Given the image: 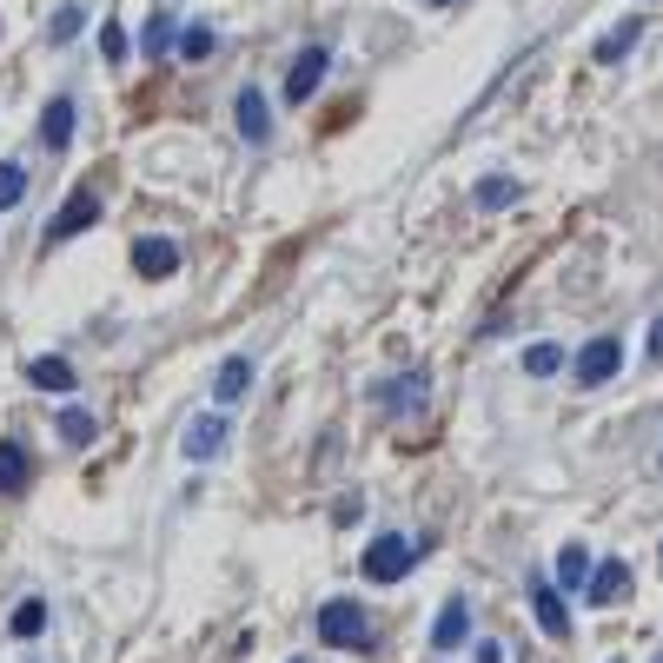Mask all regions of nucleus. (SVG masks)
Masks as SVG:
<instances>
[{
  "mask_svg": "<svg viewBox=\"0 0 663 663\" xmlns=\"http://www.w3.org/2000/svg\"><path fill=\"white\" fill-rule=\"evenodd\" d=\"M319 644H332V651H365L372 644V618L352 604V598H332V604H319Z\"/></svg>",
  "mask_w": 663,
  "mask_h": 663,
  "instance_id": "nucleus-1",
  "label": "nucleus"
},
{
  "mask_svg": "<svg viewBox=\"0 0 663 663\" xmlns=\"http://www.w3.org/2000/svg\"><path fill=\"white\" fill-rule=\"evenodd\" d=\"M412 538H398V531H379L372 545H365V558H359V571L372 578V584H398L405 571H412Z\"/></svg>",
  "mask_w": 663,
  "mask_h": 663,
  "instance_id": "nucleus-2",
  "label": "nucleus"
},
{
  "mask_svg": "<svg viewBox=\"0 0 663 663\" xmlns=\"http://www.w3.org/2000/svg\"><path fill=\"white\" fill-rule=\"evenodd\" d=\"M226 438H232V425H226V412H199L186 432H179V452L193 458V465H206V458H219L226 452Z\"/></svg>",
  "mask_w": 663,
  "mask_h": 663,
  "instance_id": "nucleus-3",
  "label": "nucleus"
},
{
  "mask_svg": "<svg viewBox=\"0 0 663 663\" xmlns=\"http://www.w3.org/2000/svg\"><path fill=\"white\" fill-rule=\"evenodd\" d=\"M93 219H100V193H93V186H73V199L46 219V246H60V239H73V232H86Z\"/></svg>",
  "mask_w": 663,
  "mask_h": 663,
  "instance_id": "nucleus-4",
  "label": "nucleus"
},
{
  "mask_svg": "<svg viewBox=\"0 0 663 663\" xmlns=\"http://www.w3.org/2000/svg\"><path fill=\"white\" fill-rule=\"evenodd\" d=\"M618 365H624V339H611V332H604V339H591V345L578 352V365H571V372H578V385H611V379H618Z\"/></svg>",
  "mask_w": 663,
  "mask_h": 663,
  "instance_id": "nucleus-5",
  "label": "nucleus"
},
{
  "mask_svg": "<svg viewBox=\"0 0 663 663\" xmlns=\"http://www.w3.org/2000/svg\"><path fill=\"white\" fill-rule=\"evenodd\" d=\"M325 73H332V46H305V53L292 60V73H286V100H299V106H305V100L319 93V80H325Z\"/></svg>",
  "mask_w": 663,
  "mask_h": 663,
  "instance_id": "nucleus-6",
  "label": "nucleus"
},
{
  "mask_svg": "<svg viewBox=\"0 0 663 663\" xmlns=\"http://www.w3.org/2000/svg\"><path fill=\"white\" fill-rule=\"evenodd\" d=\"M133 272H139V279H173V272H179V246L159 239V232L133 239Z\"/></svg>",
  "mask_w": 663,
  "mask_h": 663,
  "instance_id": "nucleus-7",
  "label": "nucleus"
},
{
  "mask_svg": "<svg viewBox=\"0 0 663 663\" xmlns=\"http://www.w3.org/2000/svg\"><path fill=\"white\" fill-rule=\"evenodd\" d=\"M232 120H239V139H246V146H266V139H272V106H266V93H259V86H246V93H239Z\"/></svg>",
  "mask_w": 663,
  "mask_h": 663,
  "instance_id": "nucleus-8",
  "label": "nucleus"
},
{
  "mask_svg": "<svg viewBox=\"0 0 663 663\" xmlns=\"http://www.w3.org/2000/svg\"><path fill=\"white\" fill-rule=\"evenodd\" d=\"M624 584H631V564H624V558H604V564H591L584 604H591V611H604V604H618V598H624Z\"/></svg>",
  "mask_w": 663,
  "mask_h": 663,
  "instance_id": "nucleus-9",
  "label": "nucleus"
},
{
  "mask_svg": "<svg viewBox=\"0 0 663 663\" xmlns=\"http://www.w3.org/2000/svg\"><path fill=\"white\" fill-rule=\"evenodd\" d=\"M531 611H538V631H545L551 644L571 638V611H564V591H558V584H531Z\"/></svg>",
  "mask_w": 663,
  "mask_h": 663,
  "instance_id": "nucleus-10",
  "label": "nucleus"
},
{
  "mask_svg": "<svg viewBox=\"0 0 663 663\" xmlns=\"http://www.w3.org/2000/svg\"><path fill=\"white\" fill-rule=\"evenodd\" d=\"M425 392H432V379H425V372H405V379H392V385H379L372 398H379L385 412H418V405H425Z\"/></svg>",
  "mask_w": 663,
  "mask_h": 663,
  "instance_id": "nucleus-11",
  "label": "nucleus"
},
{
  "mask_svg": "<svg viewBox=\"0 0 663 663\" xmlns=\"http://www.w3.org/2000/svg\"><path fill=\"white\" fill-rule=\"evenodd\" d=\"M40 139L53 146V153H66L73 146V100L60 93V100H46V113H40Z\"/></svg>",
  "mask_w": 663,
  "mask_h": 663,
  "instance_id": "nucleus-12",
  "label": "nucleus"
},
{
  "mask_svg": "<svg viewBox=\"0 0 663 663\" xmlns=\"http://www.w3.org/2000/svg\"><path fill=\"white\" fill-rule=\"evenodd\" d=\"M465 638H472V611H465V604L452 598V604L438 611V624H432V651H458Z\"/></svg>",
  "mask_w": 663,
  "mask_h": 663,
  "instance_id": "nucleus-13",
  "label": "nucleus"
},
{
  "mask_svg": "<svg viewBox=\"0 0 663 663\" xmlns=\"http://www.w3.org/2000/svg\"><path fill=\"white\" fill-rule=\"evenodd\" d=\"M173 27H179V20H173L166 7H153V20H146V33H139V53H146V60H166V53L179 46V33H173Z\"/></svg>",
  "mask_w": 663,
  "mask_h": 663,
  "instance_id": "nucleus-14",
  "label": "nucleus"
},
{
  "mask_svg": "<svg viewBox=\"0 0 663 663\" xmlns=\"http://www.w3.org/2000/svg\"><path fill=\"white\" fill-rule=\"evenodd\" d=\"M246 385H252V359H226L219 379H213V398H219V405H239Z\"/></svg>",
  "mask_w": 663,
  "mask_h": 663,
  "instance_id": "nucleus-15",
  "label": "nucleus"
},
{
  "mask_svg": "<svg viewBox=\"0 0 663 663\" xmlns=\"http://www.w3.org/2000/svg\"><path fill=\"white\" fill-rule=\"evenodd\" d=\"M27 478H33L27 452H20L13 438H0V491H7V498H20V491H27Z\"/></svg>",
  "mask_w": 663,
  "mask_h": 663,
  "instance_id": "nucleus-16",
  "label": "nucleus"
},
{
  "mask_svg": "<svg viewBox=\"0 0 663 663\" xmlns=\"http://www.w3.org/2000/svg\"><path fill=\"white\" fill-rule=\"evenodd\" d=\"M591 564H598V558H591L584 545L558 551V591H584V584H591Z\"/></svg>",
  "mask_w": 663,
  "mask_h": 663,
  "instance_id": "nucleus-17",
  "label": "nucleus"
},
{
  "mask_svg": "<svg viewBox=\"0 0 663 663\" xmlns=\"http://www.w3.org/2000/svg\"><path fill=\"white\" fill-rule=\"evenodd\" d=\"M27 379H33L40 392H73V385H80L66 359H33V365H27Z\"/></svg>",
  "mask_w": 663,
  "mask_h": 663,
  "instance_id": "nucleus-18",
  "label": "nucleus"
},
{
  "mask_svg": "<svg viewBox=\"0 0 663 663\" xmlns=\"http://www.w3.org/2000/svg\"><path fill=\"white\" fill-rule=\"evenodd\" d=\"M478 206H485V213H505V206H518V179H511V173H491V179H478Z\"/></svg>",
  "mask_w": 663,
  "mask_h": 663,
  "instance_id": "nucleus-19",
  "label": "nucleus"
},
{
  "mask_svg": "<svg viewBox=\"0 0 663 663\" xmlns=\"http://www.w3.org/2000/svg\"><path fill=\"white\" fill-rule=\"evenodd\" d=\"M638 33H644V20H624V27H611V33L598 40V60H604V66H611V60H624V53L638 46Z\"/></svg>",
  "mask_w": 663,
  "mask_h": 663,
  "instance_id": "nucleus-20",
  "label": "nucleus"
},
{
  "mask_svg": "<svg viewBox=\"0 0 663 663\" xmlns=\"http://www.w3.org/2000/svg\"><path fill=\"white\" fill-rule=\"evenodd\" d=\"M93 432H100V425H93V412H80V405H66V412H60V445H93Z\"/></svg>",
  "mask_w": 663,
  "mask_h": 663,
  "instance_id": "nucleus-21",
  "label": "nucleus"
},
{
  "mask_svg": "<svg viewBox=\"0 0 663 663\" xmlns=\"http://www.w3.org/2000/svg\"><path fill=\"white\" fill-rule=\"evenodd\" d=\"M27 199V166L20 159H0V213H13Z\"/></svg>",
  "mask_w": 663,
  "mask_h": 663,
  "instance_id": "nucleus-22",
  "label": "nucleus"
},
{
  "mask_svg": "<svg viewBox=\"0 0 663 663\" xmlns=\"http://www.w3.org/2000/svg\"><path fill=\"white\" fill-rule=\"evenodd\" d=\"M40 631H46V604H40V598H27V604H13V638H27V644H33Z\"/></svg>",
  "mask_w": 663,
  "mask_h": 663,
  "instance_id": "nucleus-23",
  "label": "nucleus"
},
{
  "mask_svg": "<svg viewBox=\"0 0 663 663\" xmlns=\"http://www.w3.org/2000/svg\"><path fill=\"white\" fill-rule=\"evenodd\" d=\"M525 372H531V379H551V372H564V352H558V345H531V352H525Z\"/></svg>",
  "mask_w": 663,
  "mask_h": 663,
  "instance_id": "nucleus-24",
  "label": "nucleus"
},
{
  "mask_svg": "<svg viewBox=\"0 0 663 663\" xmlns=\"http://www.w3.org/2000/svg\"><path fill=\"white\" fill-rule=\"evenodd\" d=\"M80 27H86V13H80V7H60V13H53V27H46V40H53V46H66Z\"/></svg>",
  "mask_w": 663,
  "mask_h": 663,
  "instance_id": "nucleus-25",
  "label": "nucleus"
},
{
  "mask_svg": "<svg viewBox=\"0 0 663 663\" xmlns=\"http://www.w3.org/2000/svg\"><path fill=\"white\" fill-rule=\"evenodd\" d=\"M213 46H219V33H213V27H186V33H179V53H186V60H206Z\"/></svg>",
  "mask_w": 663,
  "mask_h": 663,
  "instance_id": "nucleus-26",
  "label": "nucleus"
},
{
  "mask_svg": "<svg viewBox=\"0 0 663 663\" xmlns=\"http://www.w3.org/2000/svg\"><path fill=\"white\" fill-rule=\"evenodd\" d=\"M100 53H106V60H126V33H120V27H113V20H106V27H100Z\"/></svg>",
  "mask_w": 663,
  "mask_h": 663,
  "instance_id": "nucleus-27",
  "label": "nucleus"
},
{
  "mask_svg": "<svg viewBox=\"0 0 663 663\" xmlns=\"http://www.w3.org/2000/svg\"><path fill=\"white\" fill-rule=\"evenodd\" d=\"M478 663H505V651H498V644L485 638V644H478Z\"/></svg>",
  "mask_w": 663,
  "mask_h": 663,
  "instance_id": "nucleus-28",
  "label": "nucleus"
},
{
  "mask_svg": "<svg viewBox=\"0 0 663 663\" xmlns=\"http://www.w3.org/2000/svg\"><path fill=\"white\" fill-rule=\"evenodd\" d=\"M651 359H657V365H663V319H657V325H651Z\"/></svg>",
  "mask_w": 663,
  "mask_h": 663,
  "instance_id": "nucleus-29",
  "label": "nucleus"
},
{
  "mask_svg": "<svg viewBox=\"0 0 663 663\" xmlns=\"http://www.w3.org/2000/svg\"><path fill=\"white\" fill-rule=\"evenodd\" d=\"M432 7H458V0H432Z\"/></svg>",
  "mask_w": 663,
  "mask_h": 663,
  "instance_id": "nucleus-30",
  "label": "nucleus"
},
{
  "mask_svg": "<svg viewBox=\"0 0 663 663\" xmlns=\"http://www.w3.org/2000/svg\"><path fill=\"white\" fill-rule=\"evenodd\" d=\"M657 465H663V452H657Z\"/></svg>",
  "mask_w": 663,
  "mask_h": 663,
  "instance_id": "nucleus-31",
  "label": "nucleus"
}]
</instances>
